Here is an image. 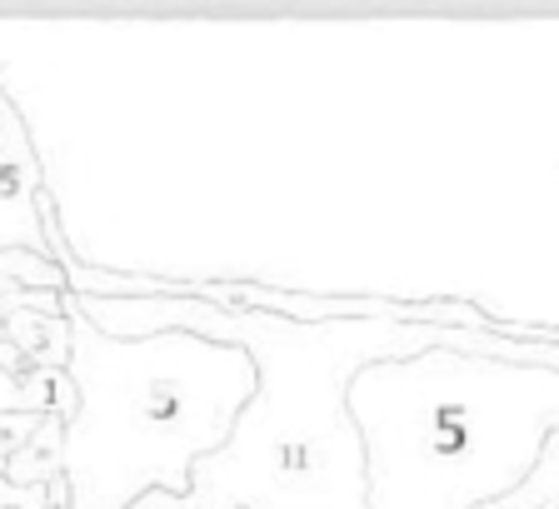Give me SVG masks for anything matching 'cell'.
I'll return each mask as SVG.
<instances>
[{
	"label": "cell",
	"mask_w": 559,
	"mask_h": 509,
	"mask_svg": "<svg viewBox=\"0 0 559 509\" xmlns=\"http://www.w3.org/2000/svg\"><path fill=\"white\" fill-rule=\"evenodd\" d=\"M70 384L75 415L66 425L70 509H126L145 489L190 499L195 464L235 440L260 394V359L245 345L160 330L110 340L66 295Z\"/></svg>",
	"instance_id": "1"
},
{
	"label": "cell",
	"mask_w": 559,
	"mask_h": 509,
	"mask_svg": "<svg viewBox=\"0 0 559 509\" xmlns=\"http://www.w3.org/2000/svg\"><path fill=\"white\" fill-rule=\"evenodd\" d=\"M5 340L25 355L31 370H66L70 365V315L46 310H11L5 315Z\"/></svg>",
	"instance_id": "2"
},
{
	"label": "cell",
	"mask_w": 559,
	"mask_h": 509,
	"mask_svg": "<svg viewBox=\"0 0 559 509\" xmlns=\"http://www.w3.org/2000/svg\"><path fill=\"white\" fill-rule=\"evenodd\" d=\"M60 464H66V419L46 415L40 429H35V440L5 460V475L0 480H11V485H56L66 475Z\"/></svg>",
	"instance_id": "3"
},
{
	"label": "cell",
	"mask_w": 559,
	"mask_h": 509,
	"mask_svg": "<svg viewBox=\"0 0 559 509\" xmlns=\"http://www.w3.org/2000/svg\"><path fill=\"white\" fill-rule=\"evenodd\" d=\"M46 415H0V460H11L15 450L35 440V429H40Z\"/></svg>",
	"instance_id": "4"
},
{
	"label": "cell",
	"mask_w": 559,
	"mask_h": 509,
	"mask_svg": "<svg viewBox=\"0 0 559 509\" xmlns=\"http://www.w3.org/2000/svg\"><path fill=\"white\" fill-rule=\"evenodd\" d=\"M0 509H50V485H11V480H0Z\"/></svg>",
	"instance_id": "5"
}]
</instances>
